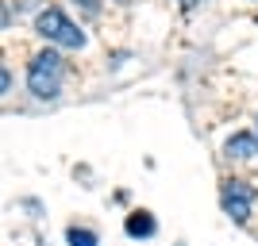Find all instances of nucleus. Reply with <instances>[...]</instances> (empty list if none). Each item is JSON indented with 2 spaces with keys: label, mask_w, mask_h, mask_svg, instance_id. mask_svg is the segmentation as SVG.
Instances as JSON below:
<instances>
[{
  "label": "nucleus",
  "mask_w": 258,
  "mask_h": 246,
  "mask_svg": "<svg viewBox=\"0 0 258 246\" xmlns=\"http://www.w3.org/2000/svg\"><path fill=\"white\" fill-rule=\"evenodd\" d=\"M123 227H127V235H131V238H151L154 231H158V223H154V215H151V212H131Z\"/></svg>",
  "instance_id": "obj_5"
},
{
  "label": "nucleus",
  "mask_w": 258,
  "mask_h": 246,
  "mask_svg": "<svg viewBox=\"0 0 258 246\" xmlns=\"http://www.w3.org/2000/svg\"><path fill=\"white\" fill-rule=\"evenodd\" d=\"M66 242L70 246H97L100 238H97V231H89V227H70V231H66Z\"/></svg>",
  "instance_id": "obj_6"
},
{
  "label": "nucleus",
  "mask_w": 258,
  "mask_h": 246,
  "mask_svg": "<svg viewBox=\"0 0 258 246\" xmlns=\"http://www.w3.org/2000/svg\"><path fill=\"white\" fill-rule=\"evenodd\" d=\"M62 77H66V58L58 50H39L27 65V89L35 100H54L62 93Z\"/></svg>",
  "instance_id": "obj_1"
},
{
  "label": "nucleus",
  "mask_w": 258,
  "mask_h": 246,
  "mask_svg": "<svg viewBox=\"0 0 258 246\" xmlns=\"http://www.w3.org/2000/svg\"><path fill=\"white\" fill-rule=\"evenodd\" d=\"M35 4H39V0H16V8H23V12H27V8H35Z\"/></svg>",
  "instance_id": "obj_7"
},
{
  "label": "nucleus",
  "mask_w": 258,
  "mask_h": 246,
  "mask_svg": "<svg viewBox=\"0 0 258 246\" xmlns=\"http://www.w3.org/2000/svg\"><path fill=\"white\" fill-rule=\"evenodd\" d=\"M224 154H227V158H254V154H258V135H254V131H239V135H231V139L224 142Z\"/></svg>",
  "instance_id": "obj_4"
},
{
  "label": "nucleus",
  "mask_w": 258,
  "mask_h": 246,
  "mask_svg": "<svg viewBox=\"0 0 258 246\" xmlns=\"http://www.w3.org/2000/svg\"><path fill=\"white\" fill-rule=\"evenodd\" d=\"M254 189H250L247 181H239V177H231V181L224 185V193H220V204H224V212L235 219V223H247L250 219V208H254Z\"/></svg>",
  "instance_id": "obj_3"
},
{
  "label": "nucleus",
  "mask_w": 258,
  "mask_h": 246,
  "mask_svg": "<svg viewBox=\"0 0 258 246\" xmlns=\"http://www.w3.org/2000/svg\"><path fill=\"white\" fill-rule=\"evenodd\" d=\"M35 31L43 35L46 43H58V46H66V50H81V46H85V31H81L62 8H43L35 16Z\"/></svg>",
  "instance_id": "obj_2"
}]
</instances>
